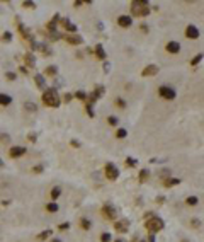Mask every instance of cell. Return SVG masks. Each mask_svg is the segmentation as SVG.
<instances>
[{"mask_svg": "<svg viewBox=\"0 0 204 242\" xmlns=\"http://www.w3.org/2000/svg\"><path fill=\"white\" fill-rule=\"evenodd\" d=\"M63 38H65V41H66V43H70V44H82V43H84V38L78 36V34H73V36H66V34H65Z\"/></svg>", "mask_w": 204, "mask_h": 242, "instance_id": "4fadbf2b", "label": "cell"}, {"mask_svg": "<svg viewBox=\"0 0 204 242\" xmlns=\"http://www.w3.org/2000/svg\"><path fill=\"white\" fill-rule=\"evenodd\" d=\"M116 242H124V240H121V239H117V240H116Z\"/></svg>", "mask_w": 204, "mask_h": 242, "instance_id": "9f6ffc18", "label": "cell"}, {"mask_svg": "<svg viewBox=\"0 0 204 242\" xmlns=\"http://www.w3.org/2000/svg\"><path fill=\"white\" fill-rule=\"evenodd\" d=\"M157 72H158L157 65H148V67H145V68L141 70V75L143 77H150V75H157Z\"/></svg>", "mask_w": 204, "mask_h": 242, "instance_id": "8fae6325", "label": "cell"}, {"mask_svg": "<svg viewBox=\"0 0 204 242\" xmlns=\"http://www.w3.org/2000/svg\"><path fill=\"white\" fill-rule=\"evenodd\" d=\"M51 242H61V240H60V239H53Z\"/></svg>", "mask_w": 204, "mask_h": 242, "instance_id": "11a10c76", "label": "cell"}, {"mask_svg": "<svg viewBox=\"0 0 204 242\" xmlns=\"http://www.w3.org/2000/svg\"><path fill=\"white\" fill-rule=\"evenodd\" d=\"M58 228H60V230H68V228H70V224H68V222H65V224H60Z\"/></svg>", "mask_w": 204, "mask_h": 242, "instance_id": "f35d334b", "label": "cell"}, {"mask_svg": "<svg viewBox=\"0 0 204 242\" xmlns=\"http://www.w3.org/2000/svg\"><path fill=\"white\" fill-rule=\"evenodd\" d=\"M58 22H60V14H55V17L46 24L48 31H49V33H56V24H58Z\"/></svg>", "mask_w": 204, "mask_h": 242, "instance_id": "5bb4252c", "label": "cell"}, {"mask_svg": "<svg viewBox=\"0 0 204 242\" xmlns=\"http://www.w3.org/2000/svg\"><path fill=\"white\" fill-rule=\"evenodd\" d=\"M9 140H10V138H9V136L5 135V133H2V142H4V143L7 142V143H9Z\"/></svg>", "mask_w": 204, "mask_h": 242, "instance_id": "c3c4849f", "label": "cell"}, {"mask_svg": "<svg viewBox=\"0 0 204 242\" xmlns=\"http://www.w3.org/2000/svg\"><path fill=\"white\" fill-rule=\"evenodd\" d=\"M100 213H102V216H104V218H107V220H116V216H117L116 208H114L111 203H106V205L102 206Z\"/></svg>", "mask_w": 204, "mask_h": 242, "instance_id": "5b68a950", "label": "cell"}, {"mask_svg": "<svg viewBox=\"0 0 204 242\" xmlns=\"http://www.w3.org/2000/svg\"><path fill=\"white\" fill-rule=\"evenodd\" d=\"M175 184H180V179H172V177L165 179V186H175Z\"/></svg>", "mask_w": 204, "mask_h": 242, "instance_id": "4316f807", "label": "cell"}, {"mask_svg": "<svg viewBox=\"0 0 204 242\" xmlns=\"http://www.w3.org/2000/svg\"><path fill=\"white\" fill-rule=\"evenodd\" d=\"M190 224H192L194 227H199V225H201V222L197 220V218H192V222H190Z\"/></svg>", "mask_w": 204, "mask_h": 242, "instance_id": "7dc6e473", "label": "cell"}, {"mask_svg": "<svg viewBox=\"0 0 204 242\" xmlns=\"http://www.w3.org/2000/svg\"><path fill=\"white\" fill-rule=\"evenodd\" d=\"M126 165H128V167H136V160L133 157H128L126 159Z\"/></svg>", "mask_w": 204, "mask_h": 242, "instance_id": "e575fe53", "label": "cell"}, {"mask_svg": "<svg viewBox=\"0 0 204 242\" xmlns=\"http://www.w3.org/2000/svg\"><path fill=\"white\" fill-rule=\"evenodd\" d=\"M33 172H43V165H36V167H33Z\"/></svg>", "mask_w": 204, "mask_h": 242, "instance_id": "ee69618b", "label": "cell"}, {"mask_svg": "<svg viewBox=\"0 0 204 242\" xmlns=\"http://www.w3.org/2000/svg\"><path fill=\"white\" fill-rule=\"evenodd\" d=\"M145 227L150 234H157V232H160L162 228H163V220L158 218V216H155L153 213H146L145 215Z\"/></svg>", "mask_w": 204, "mask_h": 242, "instance_id": "6da1fadb", "label": "cell"}, {"mask_svg": "<svg viewBox=\"0 0 204 242\" xmlns=\"http://www.w3.org/2000/svg\"><path fill=\"white\" fill-rule=\"evenodd\" d=\"M116 104H117L119 107H124V106H126V103H124V99H121V97H117V99H116Z\"/></svg>", "mask_w": 204, "mask_h": 242, "instance_id": "ab89813d", "label": "cell"}, {"mask_svg": "<svg viewBox=\"0 0 204 242\" xmlns=\"http://www.w3.org/2000/svg\"><path fill=\"white\" fill-rule=\"evenodd\" d=\"M46 210L49 213H56V212H58V205H56L55 201H51V203H48V205H46Z\"/></svg>", "mask_w": 204, "mask_h": 242, "instance_id": "603a6c76", "label": "cell"}, {"mask_svg": "<svg viewBox=\"0 0 204 242\" xmlns=\"http://www.w3.org/2000/svg\"><path fill=\"white\" fill-rule=\"evenodd\" d=\"M87 4V2H80V0H76V2H73V7H80V5Z\"/></svg>", "mask_w": 204, "mask_h": 242, "instance_id": "bcb514c9", "label": "cell"}, {"mask_svg": "<svg viewBox=\"0 0 204 242\" xmlns=\"http://www.w3.org/2000/svg\"><path fill=\"white\" fill-rule=\"evenodd\" d=\"M128 225H129V220H126V218H124V220L116 222V225H114V227H116L117 232H126L128 230Z\"/></svg>", "mask_w": 204, "mask_h": 242, "instance_id": "e0dca14e", "label": "cell"}, {"mask_svg": "<svg viewBox=\"0 0 204 242\" xmlns=\"http://www.w3.org/2000/svg\"><path fill=\"white\" fill-rule=\"evenodd\" d=\"M27 138H29V142H36L37 135H36V133H29V135H27Z\"/></svg>", "mask_w": 204, "mask_h": 242, "instance_id": "b9f144b4", "label": "cell"}, {"mask_svg": "<svg viewBox=\"0 0 204 242\" xmlns=\"http://www.w3.org/2000/svg\"><path fill=\"white\" fill-rule=\"evenodd\" d=\"M60 193H61V188H60V186H55V188H53V191H51V198L56 200V198L60 196Z\"/></svg>", "mask_w": 204, "mask_h": 242, "instance_id": "d4e9b609", "label": "cell"}, {"mask_svg": "<svg viewBox=\"0 0 204 242\" xmlns=\"http://www.w3.org/2000/svg\"><path fill=\"white\" fill-rule=\"evenodd\" d=\"M26 109H27V111H36L37 106H36V104H33V103H26Z\"/></svg>", "mask_w": 204, "mask_h": 242, "instance_id": "d590c367", "label": "cell"}, {"mask_svg": "<svg viewBox=\"0 0 204 242\" xmlns=\"http://www.w3.org/2000/svg\"><path fill=\"white\" fill-rule=\"evenodd\" d=\"M131 242H145V240H141V239H138V237H135V239H133V240H131Z\"/></svg>", "mask_w": 204, "mask_h": 242, "instance_id": "db71d44e", "label": "cell"}, {"mask_svg": "<svg viewBox=\"0 0 204 242\" xmlns=\"http://www.w3.org/2000/svg\"><path fill=\"white\" fill-rule=\"evenodd\" d=\"M15 21H17V29H19V34L22 36V39H26V41H29V43H33V34H31V31L27 29L26 26H22L21 24V21H19V17H15Z\"/></svg>", "mask_w": 204, "mask_h": 242, "instance_id": "52a82bcc", "label": "cell"}, {"mask_svg": "<svg viewBox=\"0 0 204 242\" xmlns=\"http://www.w3.org/2000/svg\"><path fill=\"white\" fill-rule=\"evenodd\" d=\"M102 94H104V87H102V85H97V87H95V91L92 92V94L88 95V99L85 101V104H87V109H92L94 103H95V101H99V97H100Z\"/></svg>", "mask_w": 204, "mask_h": 242, "instance_id": "277c9868", "label": "cell"}, {"mask_svg": "<svg viewBox=\"0 0 204 242\" xmlns=\"http://www.w3.org/2000/svg\"><path fill=\"white\" fill-rule=\"evenodd\" d=\"M100 240H102V242H109V240H111V234H107V232H104V234L100 235Z\"/></svg>", "mask_w": 204, "mask_h": 242, "instance_id": "8d00e7d4", "label": "cell"}, {"mask_svg": "<svg viewBox=\"0 0 204 242\" xmlns=\"http://www.w3.org/2000/svg\"><path fill=\"white\" fill-rule=\"evenodd\" d=\"M148 242H155V235H153V234H150V237H148Z\"/></svg>", "mask_w": 204, "mask_h": 242, "instance_id": "f5cc1de1", "label": "cell"}, {"mask_svg": "<svg viewBox=\"0 0 204 242\" xmlns=\"http://www.w3.org/2000/svg\"><path fill=\"white\" fill-rule=\"evenodd\" d=\"M5 77H7L9 80H15V74H12V72H7V74H5Z\"/></svg>", "mask_w": 204, "mask_h": 242, "instance_id": "7bdbcfd3", "label": "cell"}, {"mask_svg": "<svg viewBox=\"0 0 204 242\" xmlns=\"http://www.w3.org/2000/svg\"><path fill=\"white\" fill-rule=\"evenodd\" d=\"M158 94H160L163 99H167V101L175 99V91L172 87H168V85H162V87L158 89Z\"/></svg>", "mask_w": 204, "mask_h": 242, "instance_id": "8992f818", "label": "cell"}, {"mask_svg": "<svg viewBox=\"0 0 204 242\" xmlns=\"http://www.w3.org/2000/svg\"><path fill=\"white\" fill-rule=\"evenodd\" d=\"M24 63L27 67H34V65H36V58H34L33 53H26V55H24Z\"/></svg>", "mask_w": 204, "mask_h": 242, "instance_id": "ac0fdd59", "label": "cell"}, {"mask_svg": "<svg viewBox=\"0 0 204 242\" xmlns=\"http://www.w3.org/2000/svg\"><path fill=\"white\" fill-rule=\"evenodd\" d=\"M22 7H24V9H36V4H34V2H29V0H26V2H22Z\"/></svg>", "mask_w": 204, "mask_h": 242, "instance_id": "4dcf8cb0", "label": "cell"}, {"mask_svg": "<svg viewBox=\"0 0 204 242\" xmlns=\"http://www.w3.org/2000/svg\"><path fill=\"white\" fill-rule=\"evenodd\" d=\"M165 50H167L168 53H178L180 51V44H178L177 41H170V43H167Z\"/></svg>", "mask_w": 204, "mask_h": 242, "instance_id": "2e32d148", "label": "cell"}, {"mask_svg": "<svg viewBox=\"0 0 204 242\" xmlns=\"http://www.w3.org/2000/svg\"><path fill=\"white\" fill-rule=\"evenodd\" d=\"M131 12L136 17H146L151 12V9L148 7L146 0H135V2H131Z\"/></svg>", "mask_w": 204, "mask_h": 242, "instance_id": "7a4b0ae2", "label": "cell"}, {"mask_svg": "<svg viewBox=\"0 0 204 242\" xmlns=\"http://www.w3.org/2000/svg\"><path fill=\"white\" fill-rule=\"evenodd\" d=\"M186 36L189 38V39H197V38H199V29L190 24V26H187V29H186Z\"/></svg>", "mask_w": 204, "mask_h": 242, "instance_id": "30bf717a", "label": "cell"}, {"mask_svg": "<svg viewBox=\"0 0 204 242\" xmlns=\"http://www.w3.org/2000/svg\"><path fill=\"white\" fill-rule=\"evenodd\" d=\"M72 101V94H65V103H70Z\"/></svg>", "mask_w": 204, "mask_h": 242, "instance_id": "681fc988", "label": "cell"}, {"mask_svg": "<svg viewBox=\"0 0 204 242\" xmlns=\"http://www.w3.org/2000/svg\"><path fill=\"white\" fill-rule=\"evenodd\" d=\"M2 38H4V41H7V43H9V41L12 39V34L10 33H4V34H2Z\"/></svg>", "mask_w": 204, "mask_h": 242, "instance_id": "60d3db41", "label": "cell"}, {"mask_svg": "<svg viewBox=\"0 0 204 242\" xmlns=\"http://www.w3.org/2000/svg\"><path fill=\"white\" fill-rule=\"evenodd\" d=\"M186 203H187V205H190V206H194V205H197V198H196V196H189V198L186 200Z\"/></svg>", "mask_w": 204, "mask_h": 242, "instance_id": "d6a6232c", "label": "cell"}, {"mask_svg": "<svg viewBox=\"0 0 204 242\" xmlns=\"http://www.w3.org/2000/svg\"><path fill=\"white\" fill-rule=\"evenodd\" d=\"M148 176H150V171H146V169H143L141 172H139V177H138V179L143 183V181H146V179H148Z\"/></svg>", "mask_w": 204, "mask_h": 242, "instance_id": "484cf974", "label": "cell"}, {"mask_svg": "<svg viewBox=\"0 0 204 242\" xmlns=\"http://www.w3.org/2000/svg\"><path fill=\"white\" fill-rule=\"evenodd\" d=\"M202 58H204V55H202V53H199V55H196V56L192 58V62H190V65H192V67H196V65H197V63H199Z\"/></svg>", "mask_w": 204, "mask_h": 242, "instance_id": "83f0119b", "label": "cell"}, {"mask_svg": "<svg viewBox=\"0 0 204 242\" xmlns=\"http://www.w3.org/2000/svg\"><path fill=\"white\" fill-rule=\"evenodd\" d=\"M24 154H26V147H10V150H9V155H10L12 159L22 157Z\"/></svg>", "mask_w": 204, "mask_h": 242, "instance_id": "9c48e42d", "label": "cell"}, {"mask_svg": "<svg viewBox=\"0 0 204 242\" xmlns=\"http://www.w3.org/2000/svg\"><path fill=\"white\" fill-rule=\"evenodd\" d=\"M139 29H141V31H143V33H148V27H146V26H145V24H141V26H139Z\"/></svg>", "mask_w": 204, "mask_h": 242, "instance_id": "f907efd6", "label": "cell"}, {"mask_svg": "<svg viewBox=\"0 0 204 242\" xmlns=\"http://www.w3.org/2000/svg\"><path fill=\"white\" fill-rule=\"evenodd\" d=\"M65 34H60V33H49V39L51 41H56V39H60V38H63Z\"/></svg>", "mask_w": 204, "mask_h": 242, "instance_id": "1f68e13d", "label": "cell"}, {"mask_svg": "<svg viewBox=\"0 0 204 242\" xmlns=\"http://www.w3.org/2000/svg\"><path fill=\"white\" fill-rule=\"evenodd\" d=\"M56 74H58V68L55 65L46 67V70H44V75H48V77H56Z\"/></svg>", "mask_w": 204, "mask_h": 242, "instance_id": "d6986e66", "label": "cell"}, {"mask_svg": "<svg viewBox=\"0 0 204 242\" xmlns=\"http://www.w3.org/2000/svg\"><path fill=\"white\" fill-rule=\"evenodd\" d=\"M104 70H106V74L111 70V65H109V63H104Z\"/></svg>", "mask_w": 204, "mask_h": 242, "instance_id": "816d5d0a", "label": "cell"}, {"mask_svg": "<svg viewBox=\"0 0 204 242\" xmlns=\"http://www.w3.org/2000/svg\"><path fill=\"white\" fill-rule=\"evenodd\" d=\"M51 235V230H44V232H41L39 235H37V240H44V239H48Z\"/></svg>", "mask_w": 204, "mask_h": 242, "instance_id": "f546056e", "label": "cell"}, {"mask_svg": "<svg viewBox=\"0 0 204 242\" xmlns=\"http://www.w3.org/2000/svg\"><path fill=\"white\" fill-rule=\"evenodd\" d=\"M70 145H72V147H75V148H78V147H80V142H76V140H72V142H70Z\"/></svg>", "mask_w": 204, "mask_h": 242, "instance_id": "f6af8a7d", "label": "cell"}, {"mask_svg": "<svg viewBox=\"0 0 204 242\" xmlns=\"http://www.w3.org/2000/svg\"><path fill=\"white\" fill-rule=\"evenodd\" d=\"M34 80H36V84H37V87H39V89H44V87H46V82H44V77H43V75H39V74L34 75Z\"/></svg>", "mask_w": 204, "mask_h": 242, "instance_id": "44dd1931", "label": "cell"}, {"mask_svg": "<svg viewBox=\"0 0 204 242\" xmlns=\"http://www.w3.org/2000/svg\"><path fill=\"white\" fill-rule=\"evenodd\" d=\"M126 135H128V131H126L124 128H119V130L116 131V136H117V138H124Z\"/></svg>", "mask_w": 204, "mask_h": 242, "instance_id": "836d02e7", "label": "cell"}, {"mask_svg": "<svg viewBox=\"0 0 204 242\" xmlns=\"http://www.w3.org/2000/svg\"><path fill=\"white\" fill-rule=\"evenodd\" d=\"M106 176H107V179H111V181H116L117 179V176H119V171H117V167L114 164H106Z\"/></svg>", "mask_w": 204, "mask_h": 242, "instance_id": "ba28073f", "label": "cell"}, {"mask_svg": "<svg viewBox=\"0 0 204 242\" xmlns=\"http://www.w3.org/2000/svg\"><path fill=\"white\" fill-rule=\"evenodd\" d=\"M43 103L49 107H58L61 104V101H60V95L55 89H46L43 92Z\"/></svg>", "mask_w": 204, "mask_h": 242, "instance_id": "3957f363", "label": "cell"}, {"mask_svg": "<svg viewBox=\"0 0 204 242\" xmlns=\"http://www.w3.org/2000/svg\"><path fill=\"white\" fill-rule=\"evenodd\" d=\"M75 97H76V99H80V101H87L88 99V95L85 94L84 91H76L75 92Z\"/></svg>", "mask_w": 204, "mask_h": 242, "instance_id": "cb8c5ba5", "label": "cell"}, {"mask_svg": "<svg viewBox=\"0 0 204 242\" xmlns=\"http://www.w3.org/2000/svg\"><path fill=\"white\" fill-rule=\"evenodd\" d=\"M95 55H97L99 60H106V51H104L102 44H97V46H95Z\"/></svg>", "mask_w": 204, "mask_h": 242, "instance_id": "ffe728a7", "label": "cell"}, {"mask_svg": "<svg viewBox=\"0 0 204 242\" xmlns=\"http://www.w3.org/2000/svg\"><path fill=\"white\" fill-rule=\"evenodd\" d=\"M117 24H119L121 27H129L133 24V19L129 17V15H119V17H117Z\"/></svg>", "mask_w": 204, "mask_h": 242, "instance_id": "7c38bea8", "label": "cell"}, {"mask_svg": "<svg viewBox=\"0 0 204 242\" xmlns=\"http://www.w3.org/2000/svg\"><path fill=\"white\" fill-rule=\"evenodd\" d=\"M107 121H109V125H112V126L117 125V118L116 116H109V118H107Z\"/></svg>", "mask_w": 204, "mask_h": 242, "instance_id": "74e56055", "label": "cell"}, {"mask_svg": "<svg viewBox=\"0 0 204 242\" xmlns=\"http://www.w3.org/2000/svg\"><path fill=\"white\" fill-rule=\"evenodd\" d=\"M10 103H12V97H10V95H7V94H2V95H0V104H2V106H9Z\"/></svg>", "mask_w": 204, "mask_h": 242, "instance_id": "7402d4cb", "label": "cell"}, {"mask_svg": "<svg viewBox=\"0 0 204 242\" xmlns=\"http://www.w3.org/2000/svg\"><path fill=\"white\" fill-rule=\"evenodd\" d=\"M61 26L65 27L68 33H76V26L73 24V22H70V19H66V17L61 19Z\"/></svg>", "mask_w": 204, "mask_h": 242, "instance_id": "9a60e30c", "label": "cell"}, {"mask_svg": "<svg viewBox=\"0 0 204 242\" xmlns=\"http://www.w3.org/2000/svg\"><path fill=\"white\" fill-rule=\"evenodd\" d=\"M80 225H82V228H84V230H88V228H90V220H87V218H82V220H80Z\"/></svg>", "mask_w": 204, "mask_h": 242, "instance_id": "f1b7e54d", "label": "cell"}]
</instances>
